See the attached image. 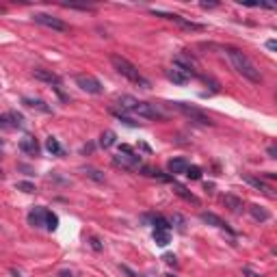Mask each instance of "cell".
Here are the masks:
<instances>
[{"label": "cell", "mask_w": 277, "mask_h": 277, "mask_svg": "<svg viewBox=\"0 0 277 277\" xmlns=\"http://www.w3.org/2000/svg\"><path fill=\"white\" fill-rule=\"evenodd\" d=\"M228 57H230V61H232L234 69H236V72L241 74L243 78H247V80L253 82V85H260V82H262L260 69L256 67V63H253L251 59H249L247 54L243 52V50H238V48H228Z\"/></svg>", "instance_id": "1"}, {"label": "cell", "mask_w": 277, "mask_h": 277, "mask_svg": "<svg viewBox=\"0 0 277 277\" xmlns=\"http://www.w3.org/2000/svg\"><path fill=\"white\" fill-rule=\"evenodd\" d=\"M110 63H113V67L117 69V72L122 74L126 80L135 82V85H138L141 89H152V82L147 80V78L138 72V67L132 65L126 57H122V54H110Z\"/></svg>", "instance_id": "2"}, {"label": "cell", "mask_w": 277, "mask_h": 277, "mask_svg": "<svg viewBox=\"0 0 277 277\" xmlns=\"http://www.w3.org/2000/svg\"><path fill=\"white\" fill-rule=\"evenodd\" d=\"M171 106L173 108H178L180 113H184L186 117H191V122H197V123H201V126H215V122L208 117L204 110L197 108V106H191L186 102H171Z\"/></svg>", "instance_id": "3"}, {"label": "cell", "mask_w": 277, "mask_h": 277, "mask_svg": "<svg viewBox=\"0 0 277 277\" xmlns=\"http://www.w3.org/2000/svg\"><path fill=\"white\" fill-rule=\"evenodd\" d=\"M130 113L138 115V117H145V119H156V122H163V119H167L165 110L160 108L158 104H152V102H137L135 108H132Z\"/></svg>", "instance_id": "4"}, {"label": "cell", "mask_w": 277, "mask_h": 277, "mask_svg": "<svg viewBox=\"0 0 277 277\" xmlns=\"http://www.w3.org/2000/svg\"><path fill=\"white\" fill-rule=\"evenodd\" d=\"M152 13H154V15H158V17H165V20L173 22V24L182 26V29H186V31H204V29H206V26H204V24H200V22L186 20V17L178 15V13H167V11H158V9H152Z\"/></svg>", "instance_id": "5"}, {"label": "cell", "mask_w": 277, "mask_h": 277, "mask_svg": "<svg viewBox=\"0 0 277 277\" xmlns=\"http://www.w3.org/2000/svg\"><path fill=\"white\" fill-rule=\"evenodd\" d=\"M74 82H76L82 91H87V93H93V95L102 93V82H100L95 76H91V74H76V76H74Z\"/></svg>", "instance_id": "6"}, {"label": "cell", "mask_w": 277, "mask_h": 277, "mask_svg": "<svg viewBox=\"0 0 277 277\" xmlns=\"http://www.w3.org/2000/svg\"><path fill=\"white\" fill-rule=\"evenodd\" d=\"M33 20L37 22V24L46 26V29L57 31V33H67V31H69V26L65 24V22L59 20V17H54V15H48V13H35Z\"/></svg>", "instance_id": "7"}, {"label": "cell", "mask_w": 277, "mask_h": 277, "mask_svg": "<svg viewBox=\"0 0 277 277\" xmlns=\"http://www.w3.org/2000/svg\"><path fill=\"white\" fill-rule=\"evenodd\" d=\"M173 67L178 69V72H182L186 78L200 76V74H197V65H195V61H193L191 57H186V54H178V57H173Z\"/></svg>", "instance_id": "8"}, {"label": "cell", "mask_w": 277, "mask_h": 277, "mask_svg": "<svg viewBox=\"0 0 277 277\" xmlns=\"http://www.w3.org/2000/svg\"><path fill=\"white\" fill-rule=\"evenodd\" d=\"M200 219L204 221V223H208V225H215V228H219V230H225V232H230L232 236H236V232H234L232 228H230L228 223H225L221 216H216V215H212V212H201L200 215Z\"/></svg>", "instance_id": "9"}, {"label": "cell", "mask_w": 277, "mask_h": 277, "mask_svg": "<svg viewBox=\"0 0 277 277\" xmlns=\"http://www.w3.org/2000/svg\"><path fill=\"white\" fill-rule=\"evenodd\" d=\"M113 163L115 165H119V167H123V169H137V167H141V156H137V154H119V156H115L113 158Z\"/></svg>", "instance_id": "10"}, {"label": "cell", "mask_w": 277, "mask_h": 277, "mask_svg": "<svg viewBox=\"0 0 277 277\" xmlns=\"http://www.w3.org/2000/svg\"><path fill=\"white\" fill-rule=\"evenodd\" d=\"M33 76L37 78V80L48 82V85H52V87H59V85H61V78H59L54 72H50V69L37 67V69H33Z\"/></svg>", "instance_id": "11"}, {"label": "cell", "mask_w": 277, "mask_h": 277, "mask_svg": "<svg viewBox=\"0 0 277 277\" xmlns=\"http://www.w3.org/2000/svg\"><path fill=\"white\" fill-rule=\"evenodd\" d=\"M29 223L33 225V228H41V225H46V208L35 206L33 210L29 212Z\"/></svg>", "instance_id": "12"}, {"label": "cell", "mask_w": 277, "mask_h": 277, "mask_svg": "<svg viewBox=\"0 0 277 277\" xmlns=\"http://www.w3.org/2000/svg\"><path fill=\"white\" fill-rule=\"evenodd\" d=\"M22 104H24V106H29V108H33V110H39V113H46V115H50V113H52V106H50V104H46L44 100H35V98H22Z\"/></svg>", "instance_id": "13"}, {"label": "cell", "mask_w": 277, "mask_h": 277, "mask_svg": "<svg viewBox=\"0 0 277 277\" xmlns=\"http://www.w3.org/2000/svg\"><path fill=\"white\" fill-rule=\"evenodd\" d=\"M20 150L24 154H31V156H39V143H37L35 137H24L20 141Z\"/></svg>", "instance_id": "14"}, {"label": "cell", "mask_w": 277, "mask_h": 277, "mask_svg": "<svg viewBox=\"0 0 277 277\" xmlns=\"http://www.w3.org/2000/svg\"><path fill=\"white\" fill-rule=\"evenodd\" d=\"M167 169H169V173L173 175H180V173H186V169H188V160L186 158H171L167 163Z\"/></svg>", "instance_id": "15"}, {"label": "cell", "mask_w": 277, "mask_h": 277, "mask_svg": "<svg viewBox=\"0 0 277 277\" xmlns=\"http://www.w3.org/2000/svg\"><path fill=\"white\" fill-rule=\"evenodd\" d=\"M243 180H245V182H247V184H251L253 188H258V191H262V193H264V195H273V191H271V186H269V184H266V182H262L260 178H253V175L245 173V175H243Z\"/></svg>", "instance_id": "16"}, {"label": "cell", "mask_w": 277, "mask_h": 277, "mask_svg": "<svg viewBox=\"0 0 277 277\" xmlns=\"http://www.w3.org/2000/svg\"><path fill=\"white\" fill-rule=\"evenodd\" d=\"M249 215H251L256 221H260V223H264V221H269V219H271V212L266 210L264 206H258V204L249 206Z\"/></svg>", "instance_id": "17"}, {"label": "cell", "mask_w": 277, "mask_h": 277, "mask_svg": "<svg viewBox=\"0 0 277 277\" xmlns=\"http://www.w3.org/2000/svg\"><path fill=\"white\" fill-rule=\"evenodd\" d=\"M173 188H175V195H180L182 200H186V201H191V204H195V206H200V197L197 195H193L188 188H184L182 184H175L173 182Z\"/></svg>", "instance_id": "18"}, {"label": "cell", "mask_w": 277, "mask_h": 277, "mask_svg": "<svg viewBox=\"0 0 277 277\" xmlns=\"http://www.w3.org/2000/svg\"><path fill=\"white\" fill-rule=\"evenodd\" d=\"M165 76H167V80H171L173 85H186L188 82V78L184 76L182 72H178L175 67H171V69H165Z\"/></svg>", "instance_id": "19"}, {"label": "cell", "mask_w": 277, "mask_h": 277, "mask_svg": "<svg viewBox=\"0 0 277 277\" xmlns=\"http://www.w3.org/2000/svg\"><path fill=\"white\" fill-rule=\"evenodd\" d=\"M115 143H117V135H115L113 130H104L102 135H100V145H102L104 150H108V147H113Z\"/></svg>", "instance_id": "20"}, {"label": "cell", "mask_w": 277, "mask_h": 277, "mask_svg": "<svg viewBox=\"0 0 277 277\" xmlns=\"http://www.w3.org/2000/svg\"><path fill=\"white\" fill-rule=\"evenodd\" d=\"M46 150H48L50 154H54V156H61V154H63L61 143H59L54 137H48V138H46Z\"/></svg>", "instance_id": "21"}, {"label": "cell", "mask_w": 277, "mask_h": 277, "mask_svg": "<svg viewBox=\"0 0 277 277\" xmlns=\"http://www.w3.org/2000/svg\"><path fill=\"white\" fill-rule=\"evenodd\" d=\"M137 102H138V100H135L132 95H122V98H117V106H119L122 110H128V113L135 108Z\"/></svg>", "instance_id": "22"}, {"label": "cell", "mask_w": 277, "mask_h": 277, "mask_svg": "<svg viewBox=\"0 0 277 277\" xmlns=\"http://www.w3.org/2000/svg\"><path fill=\"white\" fill-rule=\"evenodd\" d=\"M152 225H154V230H163V232H171V223H169L165 216H154L152 219Z\"/></svg>", "instance_id": "23"}, {"label": "cell", "mask_w": 277, "mask_h": 277, "mask_svg": "<svg viewBox=\"0 0 277 277\" xmlns=\"http://www.w3.org/2000/svg\"><path fill=\"white\" fill-rule=\"evenodd\" d=\"M82 173L87 175V178H91L93 182H104V173L100 171V169H93V167H82Z\"/></svg>", "instance_id": "24"}, {"label": "cell", "mask_w": 277, "mask_h": 277, "mask_svg": "<svg viewBox=\"0 0 277 277\" xmlns=\"http://www.w3.org/2000/svg\"><path fill=\"white\" fill-rule=\"evenodd\" d=\"M7 117H9V122H11L13 128H22V126H24V115L17 113V110H9Z\"/></svg>", "instance_id": "25"}, {"label": "cell", "mask_w": 277, "mask_h": 277, "mask_svg": "<svg viewBox=\"0 0 277 277\" xmlns=\"http://www.w3.org/2000/svg\"><path fill=\"white\" fill-rule=\"evenodd\" d=\"M223 201L228 204L230 208H232L234 212H241L243 210V200H238V197H234V195H225L223 197Z\"/></svg>", "instance_id": "26"}, {"label": "cell", "mask_w": 277, "mask_h": 277, "mask_svg": "<svg viewBox=\"0 0 277 277\" xmlns=\"http://www.w3.org/2000/svg\"><path fill=\"white\" fill-rule=\"evenodd\" d=\"M46 228H48L50 232H54V230L59 228V216L50 210H46Z\"/></svg>", "instance_id": "27"}, {"label": "cell", "mask_w": 277, "mask_h": 277, "mask_svg": "<svg viewBox=\"0 0 277 277\" xmlns=\"http://www.w3.org/2000/svg\"><path fill=\"white\" fill-rule=\"evenodd\" d=\"M154 241H156V245H160V247L169 245V232H163V230H154Z\"/></svg>", "instance_id": "28"}, {"label": "cell", "mask_w": 277, "mask_h": 277, "mask_svg": "<svg viewBox=\"0 0 277 277\" xmlns=\"http://www.w3.org/2000/svg\"><path fill=\"white\" fill-rule=\"evenodd\" d=\"M184 175H186L188 180H201V169L197 167V165H188V169Z\"/></svg>", "instance_id": "29"}, {"label": "cell", "mask_w": 277, "mask_h": 277, "mask_svg": "<svg viewBox=\"0 0 277 277\" xmlns=\"http://www.w3.org/2000/svg\"><path fill=\"white\" fill-rule=\"evenodd\" d=\"M15 188H17V191H22V193H35L37 191L33 182H17Z\"/></svg>", "instance_id": "30"}, {"label": "cell", "mask_w": 277, "mask_h": 277, "mask_svg": "<svg viewBox=\"0 0 277 277\" xmlns=\"http://www.w3.org/2000/svg\"><path fill=\"white\" fill-rule=\"evenodd\" d=\"M113 115L119 119V122H123L126 126H130V128H137V126H138V122H132L130 117H126V115H122V113H117V110H113Z\"/></svg>", "instance_id": "31"}, {"label": "cell", "mask_w": 277, "mask_h": 277, "mask_svg": "<svg viewBox=\"0 0 277 277\" xmlns=\"http://www.w3.org/2000/svg\"><path fill=\"white\" fill-rule=\"evenodd\" d=\"M11 122H9L7 115H0V130H11Z\"/></svg>", "instance_id": "32"}, {"label": "cell", "mask_w": 277, "mask_h": 277, "mask_svg": "<svg viewBox=\"0 0 277 277\" xmlns=\"http://www.w3.org/2000/svg\"><path fill=\"white\" fill-rule=\"evenodd\" d=\"M171 223H175V228H178V230H184V219H182L180 215H173Z\"/></svg>", "instance_id": "33"}, {"label": "cell", "mask_w": 277, "mask_h": 277, "mask_svg": "<svg viewBox=\"0 0 277 277\" xmlns=\"http://www.w3.org/2000/svg\"><path fill=\"white\" fill-rule=\"evenodd\" d=\"M163 260L165 262H167V264H178V260H175V256H173V253H165V256H163Z\"/></svg>", "instance_id": "34"}, {"label": "cell", "mask_w": 277, "mask_h": 277, "mask_svg": "<svg viewBox=\"0 0 277 277\" xmlns=\"http://www.w3.org/2000/svg\"><path fill=\"white\" fill-rule=\"evenodd\" d=\"M243 273L247 275V277H262L260 273H256V271H251V269H249V266H245V269H243Z\"/></svg>", "instance_id": "35"}, {"label": "cell", "mask_w": 277, "mask_h": 277, "mask_svg": "<svg viewBox=\"0 0 277 277\" xmlns=\"http://www.w3.org/2000/svg\"><path fill=\"white\" fill-rule=\"evenodd\" d=\"M266 48L275 52V50H277V41H275V39H269V41H266Z\"/></svg>", "instance_id": "36"}, {"label": "cell", "mask_w": 277, "mask_h": 277, "mask_svg": "<svg viewBox=\"0 0 277 277\" xmlns=\"http://www.w3.org/2000/svg\"><path fill=\"white\" fill-rule=\"evenodd\" d=\"M91 247H93L95 251H100V249H102V245H100L98 238H91Z\"/></svg>", "instance_id": "37"}, {"label": "cell", "mask_w": 277, "mask_h": 277, "mask_svg": "<svg viewBox=\"0 0 277 277\" xmlns=\"http://www.w3.org/2000/svg\"><path fill=\"white\" fill-rule=\"evenodd\" d=\"M275 154H277V147H275V145H271V147H269V156H271V158H277Z\"/></svg>", "instance_id": "38"}, {"label": "cell", "mask_w": 277, "mask_h": 277, "mask_svg": "<svg viewBox=\"0 0 277 277\" xmlns=\"http://www.w3.org/2000/svg\"><path fill=\"white\" fill-rule=\"evenodd\" d=\"M119 150H122L123 154H132V147H130V145H122V147H119Z\"/></svg>", "instance_id": "39"}, {"label": "cell", "mask_w": 277, "mask_h": 277, "mask_svg": "<svg viewBox=\"0 0 277 277\" xmlns=\"http://www.w3.org/2000/svg\"><path fill=\"white\" fill-rule=\"evenodd\" d=\"M201 7H204V9H212V7H216V2H201Z\"/></svg>", "instance_id": "40"}, {"label": "cell", "mask_w": 277, "mask_h": 277, "mask_svg": "<svg viewBox=\"0 0 277 277\" xmlns=\"http://www.w3.org/2000/svg\"><path fill=\"white\" fill-rule=\"evenodd\" d=\"M11 275H13V277H22V275H20V271H17V269H11Z\"/></svg>", "instance_id": "41"}, {"label": "cell", "mask_w": 277, "mask_h": 277, "mask_svg": "<svg viewBox=\"0 0 277 277\" xmlns=\"http://www.w3.org/2000/svg\"><path fill=\"white\" fill-rule=\"evenodd\" d=\"M2 145H4V141H2V138H0V150H2Z\"/></svg>", "instance_id": "42"}, {"label": "cell", "mask_w": 277, "mask_h": 277, "mask_svg": "<svg viewBox=\"0 0 277 277\" xmlns=\"http://www.w3.org/2000/svg\"><path fill=\"white\" fill-rule=\"evenodd\" d=\"M4 178V173H2V169H0V180H2Z\"/></svg>", "instance_id": "43"}, {"label": "cell", "mask_w": 277, "mask_h": 277, "mask_svg": "<svg viewBox=\"0 0 277 277\" xmlns=\"http://www.w3.org/2000/svg\"><path fill=\"white\" fill-rule=\"evenodd\" d=\"M169 277H173V275H169Z\"/></svg>", "instance_id": "44"}]
</instances>
